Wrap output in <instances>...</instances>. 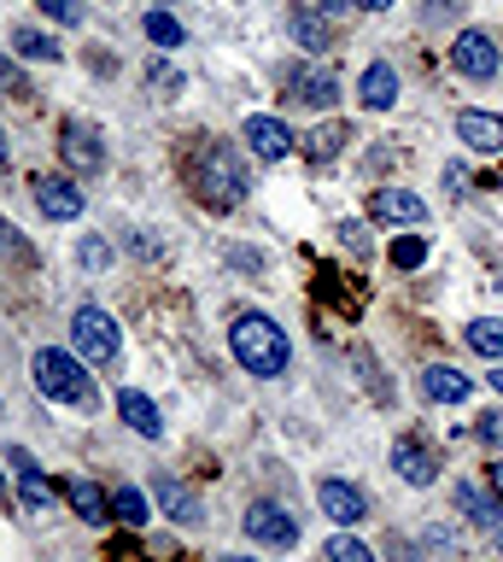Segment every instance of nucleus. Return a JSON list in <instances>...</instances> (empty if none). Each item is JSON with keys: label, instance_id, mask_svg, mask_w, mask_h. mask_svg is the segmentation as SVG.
I'll return each mask as SVG.
<instances>
[{"label": "nucleus", "instance_id": "1", "mask_svg": "<svg viewBox=\"0 0 503 562\" xmlns=\"http://www.w3.org/2000/svg\"><path fill=\"white\" fill-rule=\"evenodd\" d=\"M229 351H235V363L247 369V375H258V381H275V375L287 369V358H293L287 334L275 328L270 316H258V311L235 316V328H229Z\"/></svg>", "mask_w": 503, "mask_h": 562}, {"label": "nucleus", "instance_id": "2", "mask_svg": "<svg viewBox=\"0 0 503 562\" xmlns=\"http://www.w3.org/2000/svg\"><path fill=\"white\" fill-rule=\"evenodd\" d=\"M30 375H36L42 398H54V404H71V411H89L94 404V381L82 375V358H71L65 346H42L30 358Z\"/></svg>", "mask_w": 503, "mask_h": 562}, {"label": "nucleus", "instance_id": "3", "mask_svg": "<svg viewBox=\"0 0 503 562\" xmlns=\"http://www.w3.org/2000/svg\"><path fill=\"white\" fill-rule=\"evenodd\" d=\"M194 193L212 211H235L247 200V165L235 158V147H205L199 170H194Z\"/></svg>", "mask_w": 503, "mask_h": 562}, {"label": "nucleus", "instance_id": "4", "mask_svg": "<svg viewBox=\"0 0 503 562\" xmlns=\"http://www.w3.org/2000/svg\"><path fill=\"white\" fill-rule=\"evenodd\" d=\"M71 340H77V358L82 363H117V351H124V328H117V316L112 311H100V305H82L71 316Z\"/></svg>", "mask_w": 503, "mask_h": 562}, {"label": "nucleus", "instance_id": "5", "mask_svg": "<svg viewBox=\"0 0 503 562\" xmlns=\"http://www.w3.org/2000/svg\"><path fill=\"white\" fill-rule=\"evenodd\" d=\"M240 527H247L252 544H270V551H287V544H299V516L270 498H252L247 516H240Z\"/></svg>", "mask_w": 503, "mask_h": 562}, {"label": "nucleus", "instance_id": "6", "mask_svg": "<svg viewBox=\"0 0 503 562\" xmlns=\"http://www.w3.org/2000/svg\"><path fill=\"white\" fill-rule=\"evenodd\" d=\"M450 65H457L468 82H492V77H498V65H503V53H498V42H492V30H462V35H457V47H450Z\"/></svg>", "mask_w": 503, "mask_h": 562}, {"label": "nucleus", "instance_id": "7", "mask_svg": "<svg viewBox=\"0 0 503 562\" xmlns=\"http://www.w3.org/2000/svg\"><path fill=\"white\" fill-rule=\"evenodd\" d=\"M59 158L71 170H82V176H94V170H106V147H100V135L89 130V123H65L59 130Z\"/></svg>", "mask_w": 503, "mask_h": 562}, {"label": "nucleus", "instance_id": "8", "mask_svg": "<svg viewBox=\"0 0 503 562\" xmlns=\"http://www.w3.org/2000/svg\"><path fill=\"white\" fill-rule=\"evenodd\" d=\"M317 504H322V516L340 521V527H357L363 516H369V498H363L352 481H322L317 486Z\"/></svg>", "mask_w": 503, "mask_h": 562}, {"label": "nucleus", "instance_id": "9", "mask_svg": "<svg viewBox=\"0 0 503 562\" xmlns=\"http://www.w3.org/2000/svg\"><path fill=\"white\" fill-rule=\"evenodd\" d=\"M392 469L404 474L410 486H433V474H439V457H433L415 434H398V439H392Z\"/></svg>", "mask_w": 503, "mask_h": 562}, {"label": "nucleus", "instance_id": "10", "mask_svg": "<svg viewBox=\"0 0 503 562\" xmlns=\"http://www.w3.org/2000/svg\"><path fill=\"white\" fill-rule=\"evenodd\" d=\"M36 205H42V217L71 223V217H82V188L71 182V176H42V182H36Z\"/></svg>", "mask_w": 503, "mask_h": 562}, {"label": "nucleus", "instance_id": "11", "mask_svg": "<svg viewBox=\"0 0 503 562\" xmlns=\"http://www.w3.org/2000/svg\"><path fill=\"white\" fill-rule=\"evenodd\" d=\"M293 100H305V105H334L340 100V77L328 65H299L293 70Z\"/></svg>", "mask_w": 503, "mask_h": 562}, {"label": "nucleus", "instance_id": "12", "mask_svg": "<svg viewBox=\"0 0 503 562\" xmlns=\"http://www.w3.org/2000/svg\"><path fill=\"white\" fill-rule=\"evenodd\" d=\"M369 211H375L380 223H427V205L415 200L410 188H375Z\"/></svg>", "mask_w": 503, "mask_h": 562}, {"label": "nucleus", "instance_id": "13", "mask_svg": "<svg viewBox=\"0 0 503 562\" xmlns=\"http://www.w3.org/2000/svg\"><path fill=\"white\" fill-rule=\"evenodd\" d=\"M7 463L19 469V492H24V504H30V509H54V486H47V474H42L36 457L12 446V451H7Z\"/></svg>", "mask_w": 503, "mask_h": 562}, {"label": "nucleus", "instance_id": "14", "mask_svg": "<svg viewBox=\"0 0 503 562\" xmlns=\"http://www.w3.org/2000/svg\"><path fill=\"white\" fill-rule=\"evenodd\" d=\"M422 393L433 404H462L468 393H475V381H468L462 369H450V363H427L422 369Z\"/></svg>", "mask_w": 503, "mask_h": 562}, {"label": "nucleus", "instance_id": "15", "mask_svg": "<svg viewBox=\"0 0 503 562\" xmlns=\"http://www.w3.org/2000/svg\"><path fill=\"white\" fill-rule=\"evenodd\" d=\"M247 140H252L258 158H287L293 153V130H287L282 117H264V112L247 117Z\"/></svg>", "mask_w": 503, "mask_h": 562}, {"label": "nucleus", "instance_id": "16", "mask_svg": "<svg viewBox=\"0 0 503 562\" xmlns=\"http://www.w3.org/2000/svg\"><path fill=\"white\" fill-rule=\"evenodd\" d=\"M287 30H293V42L310 47V53L334 47V24H328V12H317V7H293L287 12Z\"/></svg>", "mask_w": 503, "mask_h": 562}, {"label": "nucleus", "instance_id": "17", "mask_svg": "<svg viewBox=\"0 0 503 562\" xmlns=\"http://www.w3.org/2000/svg\"><path fill=\"white\" fill-rule=\"evenodd\" d=\"M117 416H124V422H129V428L141 434V439H159V434H164L159 404H152L147 393H135V386H124V393H117Z\"/></svg>", "mask_w": 503, "mask_h": 562}, {"label": "nucleus", "instance_id": "18", "mask_svg": "<svg viewBox=\"0 0 503 562\" xmlns=\"http://www.w3.org/2000/svg\"><path fill=\"white\" fill-rule=\"evenodd\" d=\"M457 135L475 153H503V117L498 112H457Z\"/></svg>", "mask_w": 503, "mask_h": 562}, {"label": "nucleus", "instance_id": "19", "mask_svg": "<svg viewBox=\"0 0 503 562\" xmlns=\"http://www.w3.org/2000/svg\"><path fill=\"white\" fill-rule=\"evenodd\" d=\"M357 94H363L369 112H392V105H398V70L387 59L369 65V70H363V82H357Z\"/></svg>", "mask_w": 503, "mask_h": 562}, {"label": "nucleus", "instance_id": "20", "mask_svg": "<svg viewBox=\"0 0 503 562\" xmlns=\"http://www.w3.org/2000/svg\"><path fill=\"white\" fill-rule=\"evenodd\" d=\"M159 509L170 521H182V527H194V521H205V509H199V498L187 492L176 474H159Z\"/></svg>", "mask_w": 503, "mask_h": 562}, {"label": "nucleus", "instance_id": "21", "mask_svg": "<svg viewBox=\"0 0 503 562\" xmlns=\"http://www.w3.org/2000/svg\"><path fill=\"white\" fill-rule=\"evenodd\" d=\"M65 498H71V509H77V516L89 521V527L112 521V498H106V492H100L94 481H82V474H77V481H65Z\"/></svg>", "mask_w": 503, "mask_h": 562}, {"label": "nucleus", "instance_id": "22", "mask_svg": "<svg viewBox=\"0 0 503 562\" xmlns=\"http://www.w3.org/2000/svg\"><path fill=\"white\" fill-rule=\"evenodd\" d=\"M457 509H462L475 527H498L503 498H498V492H480V486H457Z\"/></svg>", "mask_w": 503, "mask_h": 562}, {"label": "nucleus", "instance_id": "23", "mask_svg": "<svg viewBox=\"0 0 503 562\" xmlns=\"http://www.w3.org/2000/svg\"><path fill=\"white\" fill-rule=\"evenodd\" d=\"M12 53H19V59H59V42L36 24H19L12 30Z\"/></svg>", "mask_w": 503, "mask_h": 562}, {"label": "nucleus", "instance_id": "24", "mask_svg": "<svg viewBox=\"0 0 503 562\" xmlns=\"http://www.w3.org/2000/svg\"><path fill=\"white\" fill-rule=\"evenodd\" d=\"M345 140H352V123H322V130H310V135H305V153L317 158V165H328V158H334Z\"/></svg>", "mask_w": 503, "mask_h": 562}, {"label": "nucleus", "instance_id": "25", "mask_svg": "<svg viewBox=\"0 0 503 562\" xmlns=\"http://www.w3.org/2000/svg\"><path fill=\"white\" fill-rule=\"evenodd\" d=\"M468 346H475L480 358L503 363V323H498V316H480V323H468Z\"/></svg>", "mask_w": 503, "mask_h": 562}, {"label": "nucleus", "instance_id": "26", "mask_svg": "<svg viewBox=\"0 0 503 562\" xmlns=\"http://www.w3.org/2000/svg\"><path fill=\"white\" fill-rule=\"evenodd\" d=\"M112 516L124 521V527H141V521H147V498H141L135 486H117V492H112Z\"/></svg>", "mask_w": 503, "mask_h": 562}, {"label": "nucleus", "instance_id": "27", "mask_svg": "<svg viewBox=\"0 0 503 562\" xmlns=\"http://www.w3.org/2000/svg\"><path fill=\"white\" fill-rule=\"evenodd\" d=\"M147 42H152V47H182V24H176L170 12L152 7V12H147Z\"/></svg>", "mask_w": 503, "mask_h": 562}, {"label": "nucleus", "instance_id": "28", "mask_svg": "<svg viewBox=\"0 0 503 562\" xmlns=\"http://www.w3.org/2000/svg\"><path fill=\"white\" fill-rule=\"evenodd\" d=\"M0 258L7 263H36V252H30V240L19 235V228H12L7 217H0Z\"/></svg>", "mask_w": 503, "mask_h": 562}, {"label": "nucleus", "instance_id": "29", "mask_svg": "<svg viewBox=\"0 0 503 562\" xmlns=\"http://www.w3.org/2000/svg\"><path fill=\"white\" fill-rule=\"evenodd\" d=\"M328 562H375V551L369 544H357L352 533H340V539H328V551H322Z\"/></svg>", "mask_w": 503, "mask_h": 562}, {"label": "nucleus", "instance_id": "30", "mask_svg": "<svg viewBox=\"0 0 503 562\" xmlns=\"http://www.w3.org/2000/svg\"><path fill=\"white\" fill-rule=\"evenodd\" d=\"M427 258V240H415V235H404V240H392V263L398 270H415V263Z\"/></svg>", "mask_w": 503, "mask_h": 562}, {"label": "nucleus", "instance_id": "31", "mask_svg": "<svg viewBox=\"0 0 503 562\" xmlns=\"http://www.w3.org/2000/svg\"><path fill=\"white\" fill-rule=\"evenodd\" d=\"M36 7L54 18V24H82V7H77V0H36Z\"/></svg>", "mask_w": 503, "mask_h": 562}, {"label": "nucleus", "instance_id": "32", "mask_svg": "<svg viewBox=\"0 0 503 562\" xmlns=\"http://www.w3.org/2000/svg\"><path fill=\"white\" fill-rule=\"evenodd\" d=\"M147 82H152V88H182L176 65H164V59H152V65H147Z\"/></svg>", "mask_w": 503, "mask_h": 562}, {"label": "nucleus", "instance_id": "33", "mask_svg": "<svg viewBox=\"0 0 503 562\" xmlns=\"http://www.w3.org/2000/svg\"><path fill=\"white\" fill-rule=\"evenodd\" d=\"M480 439L503 451V411H485V416H480Z\"/></svg>", "mask_w": 503, "mask_h": 562}, {"label": "nucleus", "instance_id": "34", "mask_svg": "<svg viewBox=\"0 0 503 562\" xmlns=\"http://www.w3.org/2000/svg\"><path fill=\"white\" fill-rule=\"evenodd\" d=\"M82 263H89V270H100V263H112V246H106V240H82Z\"/></svg>", "mask_w": 503, "mask_h": 562}, {"label": "nucleus", "instance_id": "35", "mask_svg": "<svg viewBox=\"0 0 503 562\" xmlns=\"http://www.w3.org/2000/svg\"><path fill=\"white\" fill-rule=\"evenodd\" d=\"M485 481H492V492H498V498H503V457H498L492 469H485Z\"/></svg>", "mask_w": 503, "mask_h": 562}, {"label": "nucleus", "instance_id": "36", "mask_svg": "<svg viewBox=\"0 0 503 562\" xmlns=\"http://www.w3.org/2000/svg\"><path fill=\"white\" fill-rule=\"evenodd\" d=\"M352 7H363V12H387L392 0H352Z\"/></svg>", "mask_w": 503, "mask_h": 562}, {"label": "nucleus", "instance_id": "37", "mask_svg": "<svg viewBox=\"0 0 503 562\" xmlns=\"http://www.w3.org/2000/svg\"><path fill=\"white\" fill-rule=\"evenodd\" d=\"M345 7H352V0H322V12H328V18H340Z\"/></svg>", "mask_w": 503, "mask_h": 562}, {"label": "nucleus", "instance_id": "38", "mask_svg": "<svg viewBox=\"0 0 503 562\" xmlns=\"http://www.w3.org/2000/svg\"><path fill=\"white\" fill-rule=\"evenodd\" d=\"M12 165V147H7V130H0V170Z\"/></svg>", "mask_w": 503, "mask_h": 562}, {"label": "nucleus", "instance_id": "39", "mask_svg": "<svg viewBox=\"0 0 503 562\" xmlns=\"http://www.w3.org/2000/svg\"><path fill=\"white\" fill-rule=\"evenodd\" d=\"M485 381H492V386H498V393H503V363H498V369H492V375H485Z\"/></svg>", "mask_w": 503, "mask_h": 562}, {"label": "nucleus", "instance_id": "40", "mask_svg": "<svg viewBox=\"0 0 503 562\" xmlns=\"http://www.w3.org/2000/svg\"><path fill=\"white\" fill-rule=\"evenodd\" d=\"M217 562H252V557H217Z\"/></svg>", "mask_w": 503, "mask_h": 562}, {"label": "nucleus", "instance_id": "41", "mask_svg": "<svg viewBox=\"0 0 503 562\" xmlns=\"http://www.w3.org/2000/svg\"><path fill=\"white\" fill-rule=\"evenodd\" d=\"M498 551H503V533H498Z\"/></svg>", "mask_w": 503, "mask_h": 562}, {"label": "nucleus", "instance_id": "42", "mask_svg": "<svg viewBox=\"0 0 503 562\" xmlns=\"http://www.w3.org/2000/svg\"><path fill=\"white\" fill-rule=\"evenodd\" d=\"M0 492H7V481H0Z\"/></svg>", "mask_w": 503, "mask_h": 562}]
</instances>
